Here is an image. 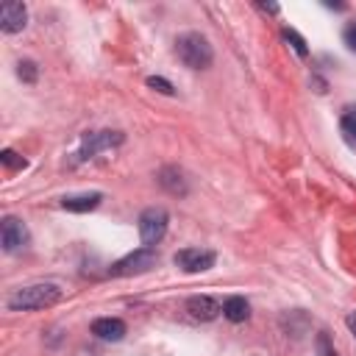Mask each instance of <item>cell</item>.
<instances>
[{
  "instance_id": "6da1fadb",
  "label": "cell",
  "mask_w": 356,
  "mask_h": 356,
  "mask_svg": "<svg viewBox=\"0 0 356 356\" xmlns=\"http://www.w3.org/2000/svg\"><path fill=\"white\" fill-rule=\"evenodd\" d=\"M62 301V290L56 284H34L23 287L9 298V309L15 312H31V309H48Z\"/></svg>"
},
{
  "instance_id": "7a4b0ae2",
  "label": "cell",
  "mask_w": 356,
  "mask_h": 356,
  "mask_svg": "<svg viewBox=\"0 0 356 356\" xmlns=\"http://www.w3.org/2000/svg\"><path fill=\"white\" fill-rule=\"evenodd\" d=\"M176 50H178V59L189 70H206V67H212L214 53H212V45L206 42V37H200V34H184L178 39V48Z\"/></svg>"
},
{
  "instance_id": "3957f363",
  "label": "cell",
  "mask_w": 356,
  "mask_h": 356,
  "mask_svg": "<svg viewBox=\"0 0 356 356\" xmlns=\"http://www.w3.org/2000/svg\"><path fill=\"white\" fill-rule=\"evenodd\" d=\"M167 223H170V214L162 206H151L140 214V236L145 248H153L156 243H162V236L167 234Z\"/></svg>"
},
{
  "instance_id": "277c9868",
  "label": "cell",
  "mask_w": 356,
  "mask_h": 356,
  "mask_svg": "<svg viewBox=\"0 0 356 356\" xmlns=\"http://www.w3.org/2000/svg\"><path fill=\"white\" fill-rule=\"evenodd\" d=\"M156 262H159V254L153 248H140V251L123 256L120 262H114L109 268V273L111 276H123V279L126 276H140V273H148L151 268H156Z\"/></svg>"
},
{
  "instance_id": "5b68a950",
  "label": "cell",
  "mask_w": 356,
  "mask_h": 356,
  "mask_svg": "<svg viewBox=\"0 0 356 356\" xmlns=\"http://www.w3.org/2000/svg\"><path fill=\"white\" fill-rule=\"evenodd\" d=\"M173 262L184 270V273H203V270H209V268H214V262H217V256H214V251H200V248H184V251H178L176 256H173Z\"/></svg>"
},
{
  "instance_id": "8992f818",
  "label": "cell",
  "mask_w": 356,
  "mask_h": 356,
  "mask_svg": "<svg viewBox=\"0 0 356 356\" xmlns=\"http://www.w3.org/2000/svg\"><path fill=\"white\" fill-rule=\"evenodd\" d=\"M120 142H123V134L120 131H97V134H89V137H84V145L75 153V162L92 159L95 153H100L106 148H114V145H120Z\"/></svg>"
},
{
  "instance_id": "52a82bcc",
  "label": "cell",
  "mask_w": 356,
  "mask_h": 356,
  "mask_svg": "<svg viewBox=\"0 0 356 356\" xmlns=\"http://www.w3.org/2000/svg\"><path fill=\"white\" fill-rule=\"evenodd\" d=\"M0 240H3V251H6V254L20 251V248L28 243V228H26V223H20L17 217H6V220H3V228H0Z\"/></svg>"
},
{
  "instance_id": "ba28073f",
  "label": "cell",
  "mask_w": 356,
  "mask_h": 356,
  "mask_svg": "<svg viewBox=\"0 0 356 356\" xmlns=\"http://www.w3.org/2000/svg\"><path fill=\"white\" fill-rule=\"evenodd\" d=\"M26 20H28V9L26 3H17V0H9V3L0 6V28L6 34H17L26 28Z\"/></svg>"
},
{
  "instance_id": "9c48e42d",
  "label": "cell",
  "mask_w": 356,
  "mask_h": 356,
  "mask_svg": "<svg viewBox=\"0 0 356 356\" xmlns=\"http://www.w3.org/2000/svg\"><path fill=\"white\" fill-rule=\"evenodd\" d=\"M126 331L129 328H126V323L120 317H97L92 323V334L100 337V339H106V342H120L126 337Z\"/></svg>"
},
{
  "instance_id": "30bf717a",
  "label": "cell",
  "mask_w": 356,
  "mask_h": 356,
  "mask_svg": "<svg viewBox=\"0 0 356 356\" xmlns=\"http://www.w3.org/2000/svg\"><path fill=\"white\" fill-rule=\"evenodd\" d=\"M187 312H189L195 320H214L223 309H220V303H217L214 298H209V295H192V298L187 301Z\"/></svg>"
},
{
  "instance_id": "8fae6325",
  "label": "cell",
  "mask_w": 356,
  "mask_h": 356,
  "mask_svg": "<svg viewBox=\"0 0 356 356\" xmlns=\"http://www.w3.org/2000/svg\"><path fill=\"white\" fill-rule=\"evenodd\" d=\"M100 200H103V195H100V192H84V195H67V198H62V209H67V212H78V214H84V212H92V209H97V206H100Z\"/></svg>"
},
{
  "instance_id": "7c38bea8",
  "label": "cell",
  "mask_w": 356,
  "mask_h": 356,
  "mask_svg": "<svg viewBox=\"0 0 356 356\" xmlns=\"http://www.w3.org/2000/svg\"><path fill=\"white\" fill-rule=\"evenodd\" d=\"M223 315L231 320V323H243L251 317V303L243 298V295H231L225 303H223Z\"/></svg>"
},
{
  "instance_id": "4fadbf2b",
  "label": "cell",
  "mask_w": 356,
  "mask_h": 356,
  "mask_svg": "<svg viewBox=\"0 0 356 356\" xmlns=\"http://www.w3.org/2000/svg\"><path fill=\"white\" fill-rule=\"evenodd\" d=\"M339 131H342V137H345L348 145H356V106H348V109L342 111Z\"/></svg>"
},
{
  "instance_id": "5bb4252c",
  "label": "cell",
  "mask_w": 356,
  "mask_h": 356,
  "mask_svg": "<svg viewBox=\"0 0 356 356\" xmlns=\"http://www.w3.org/2000/svg\"><path fill=\"white\" fill-rule=\"evenodd\" d=\"M281 37H284V39H287V42L292 45V50H295L298 56H309V48H306V39H303V37H301L298 31H292V28H284V31H281Z\"/></svg>"
},
{
  "instance_id": "9a60e30c",
  "label": "cell",
  "mask_w": 356,
  "mask_h": 356,
  "mask_svg": "<svg viewBox=\"0 0 356 356\" xmlns=\"http://www.w3.org/2000/svg\"><path fill=\"white\" fill-rule=\"evenodd\" d=\"M17 75H20L26 84H34L37 75H39V67H37L34 62H20V64H17Z\"/></svg>"
},
{
  "instance_id": "2e32d148",
  "label": "cell",
  "mask_w": 356,
  "mask_h": 356,
  "mask_svg": "<svg viewBox=\"0 0 356 356\" xmlns=\"http://www.w3.org/2000/svg\"><path fill=\"white\" fill-rule=\"evenodd\" d=\"M148 86L156 89V92H162V95H176V86L167 78H162V75H151L148 78Z\"/></svg>"
},
{
  "instance_id": "e0dca14e",
  "label": "cell",
  "mask_w": 356,
  "mask_h": 356,
  "mask_svg": "<svg viewBox=\"0 0 356 356\" xmlns=\"http://www.w3.org/2000/svg\"><path fill=\"white\" fill-rule=\"evenodd\" d=\"M0 162H3L9 170H23L26 167V159L20 153H15V151H3L0 153Z\"/></svg>"
},
{
  "instance_id": "ac0fdd59",
  "label": "cell",
  "mask_w": 356,
  "mask_h": 356,
  "mask_svg": "<svg viewBox=\"0 0 356 356\" xmlns=\"http://www.w3.org/2000/svg\"><path fill=\"white\" fill-rule=\"evenodd\" d=\"M315 345H317V353H320V356H337V350H334V345H331V339H328V331H320Z\"/></svg>"
},
{
  "instance_id": "d6986e66",
  "label": "cell",
  "mask_w": 356,
  "mask_h": 356,
  "mask_svg": "<svg viewBox=\"0 0 356 356\" xmlns=\"http://www.w3.org/2000/svg\"><path fill=\"white\" fill-rule=\"evenodd\" d=\"M342 39H345V45H348L353 53H356V23H350V26L342 31Z\"/></svg>"
},
{
  "instance_id": "ffe728a7",
  "label": "cell",
  "mask_w": 356,
  "mask_h": 356,
  "mask_svg": "<svg viewBox=\"0 0 356 356\" xmlns=\"http://www.w3.org/2000/svg\"><path fill=\"white\" fill-rule=\"evenodd\" d=\"M345 323H348V328H350V334L356 337V315H348V317H345Z\"/></svg>"
}]
</instances>
